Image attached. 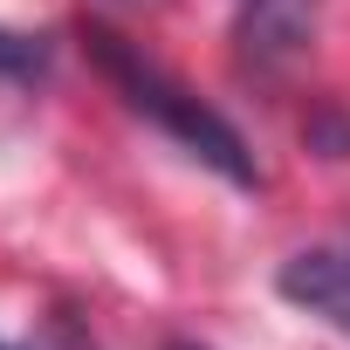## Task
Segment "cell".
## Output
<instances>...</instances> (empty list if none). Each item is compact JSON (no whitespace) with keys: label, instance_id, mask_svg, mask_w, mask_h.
<instances>
[{"label":"cell","instance_id":"1","mask_svg":"<svg viewBox=\"0 0 350 350\" xmlns=\"http://www.w3.org/2000/svg\"><path fill=\"white\" fill-rule=\"evenodd\" d=\"M83 42H90V62L110 76V90L144 117V124H158L172 144H179L186 158H200V165H213L227 186H261V172H254V151L241 144V131L200 96V90H186L179 76H165L144 49H131L117 28H83Z\"/></svg>","mask_w":350,"mask_h":350},{"label":"cell","instance_id":"2","mask_svg":"<svg viewBox=\"0 0 350 350\" xmlns=\"http://www.w3.org/2000/svg\"><path fill=\"white\" fill-rule=\"evenodd\" d=\"M309 28H316V0H241V49L261 69L295 62Z\"/></svg>","mask_w":350,"mask_h":350},{"label":"cell","instance_id":"3","mask_svg":"<svg viewBox=\"0 0 350 350\" xmlns=\"http://www.w3.org/2000/svg\"><path fill=\"white\" fill-rule=\"evenodd\" d=\"M282 295L302 302L309 316H329V323L350 329V254H329V247L295 254V261L282 268Z\"/></svg>","mask_w":350,"mask_h":350},{"label":"cell","instance_id":"4","mask_svg":"<svg viewBox=\"0 0 350 350\" xmlns=\"http://www.w3.org/2000/svg\"><path fill=\"white\" fill-rule=\"evenodd\" d=\"M42 69H49V42H42V35H21V28H0V76L28 83V76H42Z\"/></svg>","mask_w":350,"mask_h":350},{"label":"cell","instance_id":"5","mask_svg":"<svg viewBox=\"0 0 350 350\" xmlns=\"http://www.w3.org/2000/svg\"><path fill=\"white\" fill-rule=\"evenodd\" d=\"M117 8H158V0H117Z\"/></svg>","mask_w":350,"mask_h":350},{"label":"cell","instance_id":"6","mask_svg":"<svg viewBox=\"0 0 350 350\" xmlns=\"http://www.w3.org/2000/svg\"><path fill=\"white\" fill-rule=\"evenodd\" d=\"M172 350H206V343H172Z\"/></svg>","mask_w":350,"mask_h":350},{"label":"cell","instance_id":"7","mask_svg":"<svg viewBox=\"0 0 350 350\" xmlns=\"http://www.w3.org/2000/svg\"><path fill=\"white\" fill-rule=\"evenodd\" d=\"M0 350H8V343H0Z\"/></svg>","mask_w":350,"mask_h":350}]
</instances>
